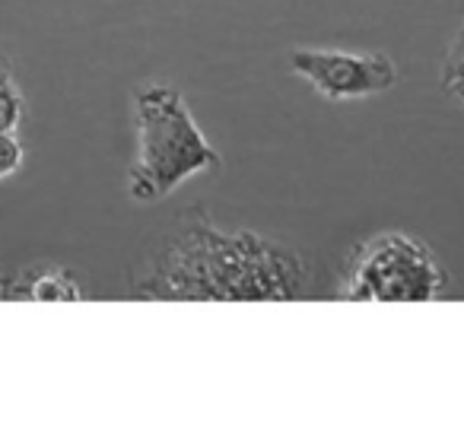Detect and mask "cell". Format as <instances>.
Instances as JSON below:
<instances>
[{
	"label": "cell",
	"mask_w": 464,
	"mask_h": 432,
	"mask_svg": "<svg viewBox=\"0 0 464 432\" xmlns=\"http://www.w3.org/2000/svg\"><path fill=\"white\" fill-rule=\"evenodd\" d=\"M0 299H16L14 296V280H7L0 274Z\"/></svg>",
	"instance_id": "9c48e42d"
},
{
	"label": "cell",
	"mask_w": 464,
	"mask_h": 432,
	"mask_svg": "<svg viewBox=\"0 0 464 432\" xmlns=\"http://www.w3.org/2000/svg\"><path fill=\"white\" fill-rule=\"evenodd\" d=\"M14 296L26 302H80L83 290L64 267H35L23 280H14Z\"/></svg>",
	"instance_id": "5b68a950"
},
{
	"label": "cell",
	"mask_w": 464,
	"mask_h": 432,
	"mask_svg": "<svg viewBox=\"0 0 464 432\" xmlns=\"http://www.w3.org/2000/svg\"><path fill=\"white\" fill-rule=\"evenodd\" d=\"M442 90L449 92V96H455L458 102L464 105V23H461V29H458L455 42H451L449 54H445Z\"/></svg>",
	"instance_id": "8992f818"
},
{
	"label": "cell",
	"mask_w": 464,
	"mask_h": 432,
	"mask_svg": "<svg viewBox=\"0 0 464 432\" xmlns=\"http://www.w3.org/2000/svg\"><path fill=\"white\" fill-rule=\"evenodd\" d=\"M23 118H26V102L20 86L10 80L7 71H0V130H16Z\"/></svg>",
	"instance_id": "52a82bcc"
},
{
	"label": "cell",
	"mask_w": 464,
	"mask_h": 432,
	"mask_svg": "<svg viewBox=\"0 0 464 432\" xmlns=\"http://www.w3.org/2000/svg\"><path fill=\"white\" fill-rule=\"evenodd\" d=\"M445 293V271L407 233H382L356 248L343 280L350 302H432Z\"/></svg>",
	"instance_id": "3957f363"
},
{
	"label": "cell",
	"mask_w": 464,
	"mask_h": 432,
	"mask_svg": "<svg viewBox=\"0 0 464 432\" xmlns=\"http://www.w3.org/2000/svg\"><path fill=\"white\" fill-rule=\"evenodd\" d=\"M309 267L296 248L248 229H219L188 216L134 274L130 293L160 302H290L305 293Z\"/></svg>",
	"instance_id": "6da1fadb"
},
{
	"label": "cell",
	"mask_w": 464,
	"mask_h": 432,
	"mask_svg": "<svg viewBox=\"0 0 464 432\" xmlns=\"http://www.w3.org/2000/svg\"><path fill=\"white\" fill-rule=\"evenodd\" d=\"M137 159L128 172V194L156 204L191 175L219 166V153L204 137L185 96L169 83H140L134 90Z\"/></svg>",
	"instance_id": "7a4b0ae2"
},
{
	"label": "cell",
	"mask_w": 464,
	"mask_h": 432,
	"mask_svg": "<svg viewBox=\"0 0 464 432\" xmlns=\"http://www.w3.org/2000/svg\"><path fill=\"white\" fill-rule=\"evenodd\" d=\"M23 166V143L16 130H0V178H10Z\"/></svg>",
	"instance_id": "ba28073f"
},
{
	"label": "cell",
	"mask_w": 464,
	"mask_h": 432,
	"mask_svg": "<svg viewBox=\"0 0 464 432\" xmlns=\"http://www.w3.org/2000/svg\"><path fill=\"white\" fill-rule=\"evenodd\" d=\"M290 67L315 92L331 102L379 96L398 83V67L385 54L353 52H318V48H293Z\"/></svg>",
	"instance_id": "277c9868"
}]
</instances>
